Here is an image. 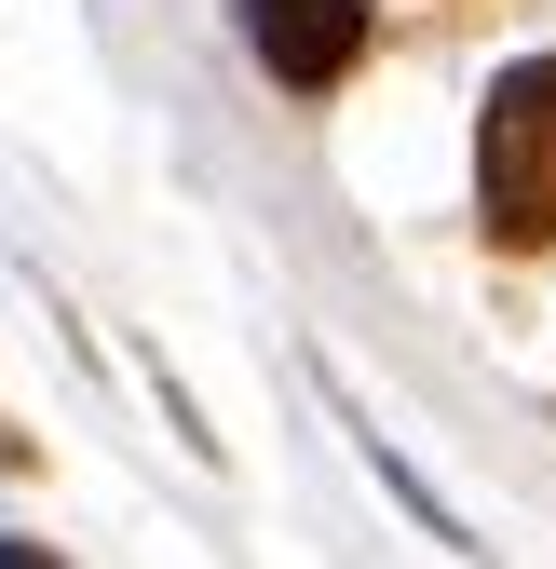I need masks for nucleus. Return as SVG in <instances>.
Instances as JSON below:
<instances>
[{"instance_id":"nucleus-2","label":"nucleus","mask_w":556,"mask_h":569,"mask_svg":"<svg viewBox=\"0 0 556 569\" xmlns=\"http://www.w3.org/2000/svg\"><path fill=\"white\" fill-rule=\"evenodd\" d=\"M245 41L271 54V82H354V54H367V0H245Z\"/></svg>"},{"instance_id":"nucleus-1","label":"nucleus","mask_w":556,"mask_h":569,"mask_svg":"<svg viewBox=\"0 0 556 569\" xmlns=\"http://www.w3.org/2000/svg\"><path fill=\"white\" fill-rule=\"evenodd\" d=\"M475 231H489L503 258L556 244V54L503 68L489 109H475Z\"/></svg>"}]
</instances>
